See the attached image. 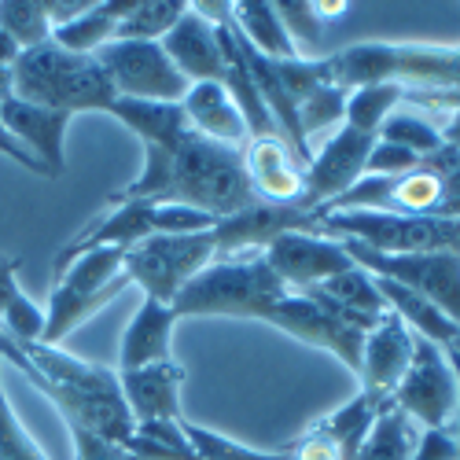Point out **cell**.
Here are the masks:
<instances>
[{"instance_id":"obj_41","label":"cell","mask_w":460,"mask_h":460,"mask_svg":"<svg viewBox=\"0 0 460 460\" xmlns=\"http://www.w3.org/2000/svg\"><path fill=\"white\" fill-rule=\"evenodd\" d=\"M19 52H22V49L12 41V37H8L4 30H0V66H12V63L19 59Z\"/></svg>"},{"instance_id":"obj_45","label":"cell","mask_w":460,"mask_h":460,"mask_svg":"<svg viewBox=\"0 0 460 460\" xmlns=\"http://www.w3.org/2000/svg\"><path fill=\"white\" fill-rule=\"evenodd\" d=\"M277 460H295V456H291V453H284V449H280V456H277Z\"/></svg>"},{"instance_id":"obj_24","label":"cell","mask_w":460,"mask_h":460,"mask_svg":"<svg viewBox=\"0 0 460 460\" xmlns=\"http://www.w3.org/2000/svg\"><path fill=\"white\" fill-rule=\"evenodd\" d=\"M233 30L265 59H273V63L298 59L291 37H288L277 8H273V0H236L233 4Z\"/></svg>"},{"instance_id":"obj_28","label":"cell","mask_w":460,"mask_h":460,"mask_svg":"<svg viewBox=\"0 0 460 460\" xmlns=\"http://www.w3.org/2000/svg\"><path fill=\"white\" fill-rule=\"evenodd\" d=\"M379 140H387V144H398V147L412 151L416 159H428V155H435V151L446 147L442 126L431 119L428 111L409 107V103H398V107L387 114V119H383Z\"/></svg>"},{"instance_id":"obj_27","label":"cell","mask_w":460,"mask_h":460,"mask_svg":"<svg viewBox=\"0 0 460 460\" xmlns=\"http://www.w3.org/2000/svg\"><path fill=\"white\" fill-rule=\"evenodd\" d=\"M420 435L424 431H420L402 409H394L387 402L379 409L376 424L368 428L361 449L354 453V460H412V453L420 446Z\"/></svg>"},{"instance_id":"obj_10","label":"cell","mask_w":460,"mask_h":460,"mask_svg":"<svg viewBox=\"0 0 460 460\" xmlns=\"http://www.w3.org/2000/svg\"><path fill=\"white\" fill-rule=\"evenodd\" d=\"M391 405L402 409L420 431H449L456 412V376L446 361V347L416 339L412 361L391 394Z\"/></svg>"},{"instance_id":"obj_42","label":"cell","mask_w":460,"mask_h":460,"mask_svg":"<svg viewBox=\"0 0 460 460\" xmlns=\"http://www.w3.org/2000/svg\"><path fill=\"white\" fill-rule=\"evenodd\" d=\"M446 361H449V368L456 376V449H460V354L446 350Z\"/></svg>"},{"instance_id":"obj_9","label":"cell","mask_w":460,"mask_h":460,"mask_svg":"<svg viewBox=\"0 0 460 460\" xmlns=\"http://www.w3.org/2000/svg\"><path fill=\"white\" fill-rule=\"evenodd\" d=\"M119 100H155V103H181L188 82L170 63L159 41H111L93 56Z\"/></svg>"},{"instance_id":"obj_33","label":"cell","mask_w":460,"mask_h":460,"mask_svg":"<svg viewBox=\"0 0 460 460\" xmlns=\"http://www.w3.org/2000/svg\"><path fill=\"white\" fill-rule=\"evenodd\" d=\"M277 15L295 45L298 59H324V26L314 15L310 0H277Z\"/></svg>"},{"instance_id":"obj_38","label":"cell","mask_w":460,"mask_h":460,"mask_svg":"<svg viewBox=\"0 0 460 460\" xmlns=\"http://www.w3.org/2000/svg\"><path fill=\"white\" fill-rule=\"evenodd\" d=\"M412 460H460L456 438L449 431H424L420 435V446H416Z\"/></svg>"},{"instance_id":"obj_17","label":"cell","mask_w":460,"mask_h":460,"mask_svg":"<svg viewBox=\"0 0 460 460\" xmlns=\"http://www.w3.org/2000/svg\"><path fill=\"white\" fill-rule=\"evenodd\" d=\"M159 45L188 85L225 78V56H221V41H217V26L207 22L191 4L184 8V15L173 22V30Z\"/></svg>"},{"instance_id":"obj_14","label":"cell","mask_w":460,"mask_h":460,"mask_svg":"<svg viewBox=\"0 0 460 460\" xmlns=\"http://www.w3.org/2000/svg\"><path fill=\"white\" fill-rule=\"evenodd\" d=\"M243 170L254 199L273 207H298L305 191V166L284 137H251L243 144Z\"/></svg>"},{"instance_id":"obj_34","label":"cell","mask_w":460,"mask_h":460,"mask_svg":"<svg viewBox=\"0 0 460 460\" xmlns=\"http://www.w3.org/2000/svg\"><path fill=\"white\" fill-rule=\"evenodd\" d=\"M184 435H188V446L196 453V460H277L280 449L265 453V449H251L228 435H217L210 428H199V424H188L184 420Z\"/></svg>"},{"instance_id":"obj_8","label":"cell","mask_w":460,"mask_h":460,"mask_svg":"<svg viewBox=\"0 0 460 460\" xmlns=\"http://www.w3.org/2000/svg\"><path fill=\"white\" fill-rule=\"evenodd\" d=\"M342 247L368 277L424 295L460 328V254H379L354 240H342Z\"/></svg>"},{"instance_id":"obj_36","label":"cell","mask_w":460,"mask_h":460,"mask_svg":"<svg viewBox=\"0 0 460 460\" xmlns=\"http://www.w3.org/2000/svg\"><path fill=\"white\" fill-rule=\"evenodd\" d=\"M412 166H420L412 151L387 144V140H376L368 151V163H365V177H398V173H409Z\"/></svg>"},{"instance_id":"obj_25","label":"cell","mask_w":460,"mask_h":460,"mask_svg":"<svg viewBox=\"0 0 460 460\" xmlns=\"http://www.w3.org/2000/svg\"><path fill=\"white\" fill-rule=\"evenodd\" d=\"M383 405H387L383 398H376V394H368V391L358 387V394L347 405H339L335 412H328L324 420H317L310 431L321 435V438H328L335 446L339 460H354V453L361 449V442H365L368 428L376 424V416H379Z\"/></svg>"},{"instance_id":"obj_35","label":"cell","mask_w":460,"mask_h":460,"mask_svg":"<svg viewBox=\"0 0 460 460\" xmlns=\"http://www.w3.org/2000/svg\"><path fill=\"white\" fill-rule=\"evenodd\" d=\"M0 460H49L45 449L37 446V438L22 428L4 383H0Z\"/></svg>"},{"instance_id":"obj_5","label":"cell","mask_w":460,"mask_h":460,"mask_svg":"<svg viewBox=\"0 0 460 460\" xmlns=\"http://www.w3.org/2000/svg\"><path fill=\"white\" fill-rule=\"evenodd\" d=\"M122 261H126L122 247H96L63 265L45 305V332H41L45 347H63V339L74 328L96 317L126 288H133L129 277L122 273Z\"/></svg>"},{"instance_id":"obj_26","label":"cell","mask_w":460,"mask_h":460,"mask_svg":"<svg viewBox=\"0 0 460 460\" xmlns=\"http://www.w3.org/2000/svg\"><path fill=\"white\" fill-rule=\"evenodd\" d=\"M310 291H317L321 298L339 305L342 314L365 321L368 328H376L383 317H387V302H383V295H379V284H376V277H368L361 270V265H350L347 273H339V277H332V280H324L321 288H310Z\"/></svg>"},{"instance_id":"obj_39","label":"cell","mask_w":460,"mask_h":460,"mask_svg":"<svg viewBox=\"0 0 460 460\" xmlns=\"http://www.w3.org/2000/svg\"><path fill=\"white\" fill-rule=\"evenodd\" d=\"M310 8H314V15L321 19V26L324 22H332V19H339V15H347V0H335V4H332V0H310Z\"/></svg>"},{"instance_id":"obj_12","label":"cell","mask_w":460,"mask_h":460,"mask_svg":"<svg viewBox=\"0 0 460 460\" xmlns=\"http://www.w3.org/2000/svg\"><path fill=\"white\" fill-rule=\"evenodd\" d=\"M265 265L280 277L288 291H310L321 288L324 280L347 273L354 258L347 254L342 240L310 233V228H291V233L277 236L270 247L261 251Z\"/></svg>"},{"instance_id":"obj_31","label":"cell","mask_w":460,"mask_h":460,"mask_svg":"<svg viewBox=\"0 0 460 460\" xmlns=\"http://www.w3.org/2000/svg\"><path fill=\"white\" fill-rule=\"evenodd\" d=\"M347 96L350 93L342 85L324 82L305 100H298V129H302L305 144H310L317 133L332 129V126H342V119H347Z\"/></svg>"},{"instance_id":"obj_40","label":"cell","mask_w":460,"mask_h":460,"mask_svg":"<svg viewBox=\"0 0 460 460\" xmlns=\"http://www.w3.org/2000/svg\"><path fill=\"white\" fill-rule=\"evenodd\" d=\"M442 140H446V147H453L460 155V111H453L449 119L442 122Z\"/></svg>"},{"instance_id":"obj_4","label":"cell","mask_w":460,"mask_h":460,"mask_svg":"<svg viewBox=\"0 0 460 460\" xmlns=\"http://www.w3.org/2000/svg\"><path fill=\"white\" fill-rule=\"evenodd\" d=\"M288 295L280 277L265 265L261 254L214 258L207 270L191 277L170 302L181 317H243L261 321Z\"/></svg>"},{"instance_id":"obj_21","label":"cell","mask_w":460,"mask_h":460,"mask_svg":"<svg viewBox=\"0 0 460 460\" xmlns=\"http://www.w3.org/2000/svg\"><path fill=\"white\" fill-rule=\"evenodd\" d=\"M111 119H119L144 147H173L188 137V119L181 103H155V100H114L107 107Z\"/></svg>"},{"instance_id":"obj_11","label":"cell","mask_w":460,"mask_h":460,"mask_svg":"<svg viewBox=\"0 0 460 460\" xmlns=\"http://www.w3.org/2000/svg\"><path fill=\"white\" fill-rule=\"evenodd\" d=\"M261 321L280 328V332H288L291 339L305 342V347H317V350L335 354V361H342L358 376L365 332L350 328L335 310H328L317 295H310V291H288Z\"/></svg>"},{"instance_id":"obj_3","label":"cell","mask_w":460,"mask_h":460,"mask_svg":"<svg viewBox=\"0 0 460 460\" xmlns=\"http://www.w3.org/2000/svg\"><path fill=\"white\" fill-rule=\"evenodd\" d=\"M12 89L19 100L63 111L70 119L85 111L107 114V107L119 100L93 56H74L52 41L19 52V59L12 63Z\"/></svg>"},{"instance_id":"obj_7","label":"cell","mask_w":460,"mask_h":460,"mask_svg":"<svg viewBox=\"0 0 460 460\" xmlns=\"http://www.w3.org/2000/svg\"><path fill=\"white\" fill-rule=\"evenodd\" d=\"M214 258H217L214 228L188 233V236H147L126 251L122 273L129 277L133 288L144 291V298L173 302L181 288L199 270H207Z\"/></svg>"},{"instance_id":"obj_43","label":"cell","mask_w":460,"mask_h":460,"mask_svg":"<svg viewBox=\"0 0 460 460\" xmlns=\"http://www.w3.org/2000/svg\"><path fill=\"white\" fill-rule=\"evenodd\" d=\"M12 96H15V89H12V66H0V107H4Z\"/></svg>"},{"instance_id":"obj_6","label":"cell","mask_w":460,"mask_h":460,"mask_svg":"<svg viewBox=\"0 0 460 460\" xmlns=\"http://www.w3.org/2000/svg\"><path fill=\"white\" fill-rule=\"evenodd\" d=\"M310 233L354 240L379 254H460V217H409L372 210H324Z\"/></svg>"},{"instance_id":"obj_30","label":"cell","mask_w":460,"mask_h":460,"mask_svg":"<svg viewBox=\"0 0 460 460\" xmlns=\"http://www.w3.org/2000/svg\"><path fill=\"white\" fill-rule=\"evenodd\" d=\"M0 30L26 52L52 41V22L45 0H0Z\"/></svg>"},{"instance_id":"obj_37","label":"cell","mask_w":460,"mask_h":460,"mask_svg":"<svg viewBox=\"0 0 460 460\" xmlns=\"http://www.w3.org/2000/svg\"><path fill=\"white\" fill-rule=\"evenodd\" d=\"M66 431H70V442H74V460H137L126 446L107 442L93 431H82V428H66Z\"/></svg>"},{"instance_id":"obj_20","label":"cell","mask_w":460,"mask_h":460,"mask_svg":"<svg viewBox=\"0 0 460 460\" xmlns=\"http://www.w3.org/2000/svg\"><path fill=\"white\" fill-rule=\"evenodd\" d=\"M181 111L188 119V129L196 137H203V140H214V144H225V147H243L251 140L240 107L233 103V96H228V89L221 82L188 85V93L181 100Z\"/></svg>"},{"instance_id":"obj_19","label":"cell","mask_w":460,"mask_h":460,"mask_svg":"<svg viewBox=\"0 0 460 460\" xmlns=\"http://www.w3.org/2000/svg\"><path fill=\"white\" fill-rule=\"evenodd\" d=\"M173 328H177V314L170 302L140 298L137 314L129 317L122 342H119V372L177 361L173 358Z\"/></svg>"},{"instance_id":"obj_13","label":"cell","mask_w":460,"mask_h":460,"mask_svg":"<svg viewBox=\"0 0 460 460\" xmlns=\"http://www.w3.org/2000/svg\"><path fill=\"white\" fill-rule=\"evenodd\" d=\"M379 137L376 133H361L354 126H339V133H332L324 140L321 151H314L310 166H305V191L302 203L305 210H328L342 191H350L361 177H365V163L368 151Z\"/></svg>"},{"instance_id":"obj_1","label":"cell","mask_w":460,"mask_h":460,"mask_svg":"<svg viewBox=\"0 0 460 460\" xmlns=\"http://www.w3.org/2000/svg\"><path fill=\"white\" fill-rule=\"evenodd\" d=\"M332 82L342 89L402 85L460 93V45H387L365 41L324 56Z\"/></svg>"},{"instance_id":"obj_44","label":"cell","mask_w":460,"mask_h":460,"mask_svg":"<svg viewBox=\"0 0 460 460\" xmlns=\"http://www.w3.org/2000/svg\"><path fill=\"white\" fill-rule=\"evenodd\" d=\"M446 350H453V354H460V335L453 339V347H446Z\"/></svg>"},{"instance_id":"obj_29","label":"cell","mask_w":460,"mask_h":460,"mask_svg":"<svg viewBox=\"0 0 460 460\" xmlns=\"http://www.w3.org/2000/svg\"><path fill=\"white\" fill-rule=\"evenodd\" d=\"M184 0H133V8L119 22L114 41H163L173 22L184 15Z\"/></svg>"},{"instance_id":"obj_22","label":"cell","mask_w":460,"mask_h":460,"mask_svg":"<svg viewBox=\"0 0 460 460\" xmlns=\"http://www.w3.org/2000/svg\"><path fill=\"white\" fill-rule=\"evenodd\" d=\"M133 8V0H103V4H89L82 15L52 30V45L74 52V56H96L103 45L114 41L119 22Z\"/></svg>"},{"instance_id":"obj_16","label":"cell","mask_w":460,"mask_h":460,"mask_svg":"<svg viewBox=\"0 0 460 460\" xmlns=\"http://www.w3.org/2000/svg\"><path fill=\"white\" fill-rule=\"evenodd\" d=\"M412 350H416V335L387 310V317H383L361 342V368H358L361 391L391 402L394 387L402 383V376L412 361Z\"/></svg>"},{"instance_id":"obj_18","label":"cell","mask_w":460,"mask_h":460,"mask_svg":"<svg viewBox=\"0 0 460 460\" xmlns=\"http://www.w3.org/2000/svg\"><path fill=\"white\" fill-rule=\"evenodd\" d=\"M119 387H122V402L137 424H147V420H184V412H181L184 365L181 361L119 372Z\"/></svg>"},{"instance_id":"obj_23","label":"cell","mask_w":460,"mask_h":460,"mask_svg":"<svg viewBox=\"0 0 460 460\" xmlns=\"http://www.w3.org/2000/svg\"><path fill=\"white\" fill-rule=\"evenodd\" d=\"M379 284V295L383 302H387V310L416 335V339H428L435 342V347H453V339L460 335V328L438 310V305H431L424 295H416L402 284H391V280H376Z\"/></svg>"},{"instance_id":"obj_32","label":"cell","mask_w":460,"mask_h":460,"mask_svg":"<svg viewBox=\"0 0 460 460\" xmlns=\"http://www.w3.org/2000/svg\"><path fill=\"white\" fill-rule=\"evenodd\" d=\"M398 103H402V85H361V89H350L347 119H342V126H354L361 133H376L379 137L383 119H387Z\"/></svg>"},{"instance_id":"obj_15","label":"cell","mask_w":460,"mask_h":460,"mask_svg":"<svg viewBox=\"0 0 460 460\" xmlns=\"http://www.w3.org/2000/svg\"><path fill=\"white\" fill-rule=\"evenodd\" d=\"M0 129H4L26 155H33L49 170V177H59L66 170V129H70V114L30 103L12 96L0 107Z\"/></svg>"},{"instance_id":"obj_2","label":"cell","mask_w":460,"mask_h":460,"mask_svg":"<svg viewBox=\"0 0 460 460\" xmlns=\"http://www.w3.org/2000/svg\"><path fill=\"white\" fill-rule=\"evenodd\" d=\"M163 203H181L203 210L214 221L233 217L254 203L243 170V147H225L188 133L170 151V184Z\"/></svg>"}]
</instances>
